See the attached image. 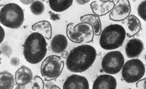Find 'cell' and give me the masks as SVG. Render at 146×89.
I'll return each mask as SVG.
<instances>
[{"label": "cell", "instance_id": "cell-17", "mask_svg": "<svg viewBox=\"0 0 146 89\" xmlns=\"http://www.w3.org/2000/svg\"><path fill=\"white\" fill-rule=\"evenodd\" d=\"M68 45L67 38L63 35H57L53 38L51 42V48L54 53L61 54Z\"/></svg>", "mask_w": 146, "mask_h": 89}, {"label": "cell", "instance_id": "cell-28", "mask_svg": "<svg viewBox=\"0 0 146 89\" xmlns=\"http://www.w3.org/2000/svg\"><path fill=\"white\" fill-rule=\"evenodd\" d=\"M5 36V30L1 26H0V43H1V42H3V40H4Z\"/></svg>", "mask_w": 146, "mask_h": 89}, {"label": "cell", "instance_id": "cell-24", "mask_svg": "<svg viewBox=\"0 0 146 89\" xmlns=\"http://www.w3.org/2000/svg\"><path fill=\"white\" fill-rule=\"evenodd\" d=\"M1 53L6 56H10L12 53V48L8 44H3L1 46Z\"/></svg>", "mask_w": 146, "mask_h": 89}, {"label": "cell", "instance_id": "cell-21", "mask_svg": "<svg viewBox=\"0 0 146 89\" xmlns=\"http://www.w3.org/2000/svg\"><path fill=\"white\" fill-rule=\"evenodd\" d=\"M30 11L33 15H40L42 14L45 10V6L43 2L38 0H35L33 2L32 4L30 5Z\"/></svg>", "mask_w": 146, "mask_h": 89}, {"label": "cell", "instance_id": "cell-16", "mask_svg": "<svg viewBox=\"0 0 146 89\" xmlns=\"http://www.w3.org/2000/svg\"><path fill=\"white\" fill-rule=\"evenodd\" d=\"M32 30L40 33L46 40H51L52 38V26L51 23L47 20H42L35 23L32 26Z\"/></svg>", "mask_w": 146, "mask_h": 89}, {"label": "cell", "instance_id": "cell-23", "mask_svg": "<svg viewBox=\"0 0 146 89\" xmlns=\"http://www.w3.org/2000/svg\"><path fill=\"white\" fill-rule=\"evenodd\" d=\"M137 12L142 20L146 21V1H143L139 5L137 8Z\"/></svg>", "mask_w": 146, "mask_h": 89}, {"label": "cell", "instance_id": "cell-14", "mask_svg": "<svg viewBox=\"0 0 146 89\" xmlns=\"http://www.w3.org/2000/svg\"><path fill=\"white\" fill-rule=\"evenodd\" d=\"M33 78L32 71L29 67L23 66L15 73V81L19 86H25L32 82Z\"/></svg>", "mask_w": 146, "mask_h": 89}, {"label": "cell", "instance_id": "cell-7", "mask_svg": "<svg viewBox=\"0 0 146 89\" xmlns=\"http://www.w3.org/2000/svg\"><path fill=\"white\" fill-rule=\"evenodd\" d=\"M145 73L144 64L139 59H132L127 61L122 68V77L129 83L137 82L144 77Z\"/></svg>", "mask_w": 146, "mask_h": 89}, {"label": "cell", "instance_id": "cell-18", "mask_svg": "<svg viewBox=\"0 0 146 89\" xmlns=\"http://www.w3.org/2000/svg\"><path fill=\"white\" fill-rule=\"evenodd\" d=\"M80 20L82 22L88 23L92 26L95 35H101L102 32V25L100 17L94 14H87L81 17Z\"/></svg>", "mask_w": 146, "mask_h": 89}, {"label": "cell", "instance_id": "cell-5", "mask_svg": "<svg viewBox=\"0 0 146 89\" xmlns=\"http://www.w3.org/2000/svg\"><path fill=\"white\" fill-rule=\"evenodd\" d=\"M72 22L68 24L66 27V35L69 40L75 43H92L94 38L92 26L87 22H80L73 26Z\"/></svg>", "mask_w": 146, "mask_h": 89}, {"label": "cell", "instance_id": "cell-22", "mask_svg": "<svg viewBox=\"0 0 146 89\" xmlns=\"http://www.w3.org/2000/svg\"><path fill=\"white\" fill-rule=\"evenodd\" d=\"M44 83L42 78L38 76H35L33 77L32 80V87L33 89H44Z\"/></svg>", "mask_w": 146, "mask_h": 89}, {"label": "cell", "instance_id": "cell-25", "mask_svg": "<svg viewBox=\"0 0 146 89\" xmlns=\"http://www.w3.org/2000/svg\"><path fill=\"white\" fill-rule=\"evenodd\" d=\"M146 79L140 80L137 81L136 83V87L138 89H145L146 88Z\"/></svg>", "mask_w": 146, "mask_h": 89}, {"label": "cell", "instance_id": "cell-3", "mask_svg": "<svg viewBox=\"0 0 146 89\" xmlns=\"http://www.w3.org/2000/svg\"><path fill=\"white\" fill-rule=\"evenodd\" d=\"M125 29L119 24H111L106 27L100 35V46L106 50H115L121 46L126 38Z\"/></svg>", "mask_w": 146, "mask_h": 89}, {"label": "cell", "instance_id": "cell-19", "mask_svg": "<svg viewBox=\"0 0 146 89\" xmlns=\"http://www.w3.org/2000/svg\"><path fill=\"white\" fill-rule=\"evenodd\" d=\"M73 3L72 0H49L51 9L55 12H62L69 9Z\"/></svg>", "mask_w": 146, "mask_h": 89}, {"label": "cell", "instance_id": "cell-13", "mask_svg": "<svg viewBox=\"0 0 146 89\" xmlns=\"http://www.w3.org/2000/svg\"><path fill=\"white\" fill-rule=\"evenodd\" d=\"M117 80L113 76L109 74L101 75L97 77L94 82L93 89H115Z\"/></svg>", "mask_w": 146, "mask_h": 89}, {"label": "cell", "instance_id": "cell-32", "mask_svg": "<svg viewBox=\"0 0 146 89\" xmlns=\"http://www.w3.org/2000/svg\"><path fill=\"white\" fill-rule=\"evenodd\" d=\"M68 52H67V51L64 50L63 52L62 53V57H63V58L64 59H67V56H68Z\"/></svg>", "mask_w": 146, "mask_h": 89}, {"label": "cell", "instance_id": "cell-8", "mask_svg": "<svg viewBox=\"0 0 146 89\" xmlns=\"http://www.w3.org/2000/svg\"><path fill=\"white\" fill-rule=\"evenodd\" d=\"M124 64V57L120 51H111L103 58L101 61L102 69L106 74H117Z\"/></svg>", "mask_w": 146, "mask_h": 89}, {"label": "cell", "instance_id": "cell-31", "mask_svg": "<svg viewBox=\"0 0 146 89\" xmlns=\"http://www.w3.org/2000/svg\"><path fill=\"white\" fill-rule=\"evenodd\" d=\"M33 1H34L33 0H21V1H20L21 3H22L24 4V5L32 4Z\"/></svg>", "mask_w": 146, "mask_h": 89}, {"label": "cell", "instance_id": "cell-27", "mask_svg": "<svg viewBox=\"0 0 146 89\" xmlns=\"http://www.w3.org/2000/svg\"><path fill=\"white\" fill-rule=\"evenodd\" d=\"M44 88L48 89H60L58 86L53 84L52 83H47L46 84L44 85Z\"/></svg>", "mask_w": 146, "mask_h": 89}, {"label": "cell", "instance_id": "cell-26", "mask_svg": "<svg viewBox=\"0 0 146 89\" xmlns=\"http://www.w3.org/2000/svg\"><path fill=\"white\" fill-rule=\"evenodd\" d=\"M10 62L12 66H17L20 63V60L19 58H17V57H12V58L10 59Z\"/></svg>", "mask_w": 146, "mask_h": 89}, {"label": "cell", "instance_id": "cell-29", "mask_svg": "<svg viewBox=\"0 0 146 89\" xmlns=\"http://www.w3.org/2000/svg\"><path fill=\"white\" fill-rule=\"evenodd\" d=\"M76 1L78 4H79L80 5H85L88 3L90 1V0H76Z\"/></svg>", "mask_w": 146, "mask_h": 89}, {"label": "cell", "instance_id": "cell-4", "mask_svg": "<svg viewBox=\"0 0 146 89\" xmlns=\"http://www.w3.org/2000/svg\"><path fill=\"white\" fill-rule=\"evenodd\" d=\"M25 20L24 11L16 3H7L0 9V22L5 27L19 29Z\"/></svg>", "mask_w": 146, "mask_h": 89}, {"label": "cell", "instance_id": "cell-9", "mask_svg": "<svg viewBox=\"0 0 146 89\" xmlns=\"http://www.w3.org/2000/svg\"><path fill=\"white\" fill-rule=\"evenodd\" d=\"M131 12V7L128 0L117 1L115 6L109 15V18L112 21L121 22L128 18Z\"/></svg>", "mask_w": 146, "mask_h": 89}, {"label": "cell", "instance_id": "cell-11", "mask_svg": "<svg viewBox=\"0 0 146 89\" xmlns=\"http://www.w3.org/2000/svg\"><path fill=\"white\" fill-rule=\"evenodd\" d=\"M88 80L83 76L72 75L67 78L64 83V89H89Z\"/></svg>", "mask_w": 146, "mask_h": 89}, {"label": "cell", "instance_id": "cell-20", "mask_svg": "<svg viewBox=\"0 0 146 89\" xmlns=\"http://www.w3.org/2000/svg\"><path fill=\"white\" fill-rule=\"evenodd\" d=\"M15 77L11 73L2 71L0 73V88L1 89H12L14 88L15 84Z\"/></svg>", "mask_w": 146, "mask_h": 89}, {"label": "cell", "instance_id": "cell-6", "mask_svg": "<svg viewBox=\"0 0 146 89\" xmlns=\"http://www.w3.org/2000/svg\"><path fill=\"white\" fill-rule=\"evenodd\" d=\"M64 68V62L61 57L50 56L44 60L40 66V73L44 80L49 82L56 79L62 74Z\"/></svg>", "mask_w": 146, "mask_h": 89}, {"label": "cell", "instance_id": "cell-2", "mask_svg": "<svg viewBox=\"0 0 146 89\" xmlns=\"http://www.w3.org/2000/svg\"><path fill=\"white\" fill-rule=\"evenodd\" d=\"M23 55L28 62L36 64L45 57L48 51L46 38L38 33H32L28 36L24 43Z\"/></svg>", "mask_w": 146, "mask_h": 89}, {"label": "cell", "instance_id": "cell-15", "mask_svg": "<svg viewBox=\"0 0 146 89\" xmlns=\"http://www.w3.org/2000/svg\"><path fill=\"white\" fill-rule=\"evenodd\" d=\"M126 35L129 38H132L138 35L142 31V24L139 18L135 15H130L126 22Z\"/></svg>", "mask_w": 146, "mask_h": 89}, {"label": "cell", "instance_id": "cell-1", "mask_svg": "<svg viewBox=\"0 0 146 89\" xmlns=\"http://www.w3.org/2000/svg\"><path fill=\"white\" fill-rule=\"evenodd\" d=\"M97 52L90 44H82L70 52L66 59L67 69L72 73H83L90 68L95 62Z\"/></svg>", "mask_w": 146, "mask_h": 89}, {"label": "cell", "instance_id": "cell-30", "mask_svg": "<svg viewBox=\"0 0 146 89\" xmlns=\"http://www.w3.org/2000/svg\"><path fill=\"white\" fill-rule=\"evenodd\" d=\"M49 14H50V15H51V20H59L60 19V18H59L58 15H56V14H52L51 12H49Z\"/></svg>", "mask_w": 146, "mask_h": 89}, {"label": "cell", "instance_id": "cell-10", "mask_svg": "<svg viewBox=\"0 0 146 89\" xmlns=\"http://www.w3.org/2000/svg\"><path fill=\"white\" fill-rule=\"evenodd\" d=\"M116 1H103V0H96L90 4L94 15L98 17H102L111 12L115 6Z\"/></svg>", "mask_w": 146, "mask_h": 89}, {"label": "cell", "instance_id": "cell-12", "mask_svg": "<svg viewBox=\"0 0 146 89\" xmlns=\"http://www.w3.org/2000/svg\"><path fill=\"white\" fill-rule=\"evenodd\" d=\"M144 50V43L140 39L133 38L129 40L125 48V52L129 59H135L139 56Z\"/></svg>", "mask_w": 146, "mask_h": 89}]
</instances>
